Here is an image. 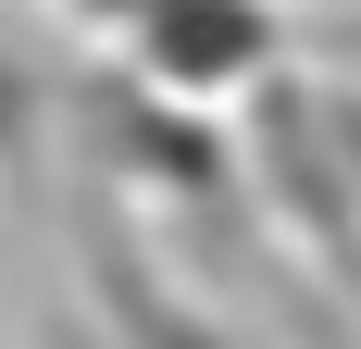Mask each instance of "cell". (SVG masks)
Returning <instances> with one entry per match:
<instances>
[{
  "label": "cell",
  "instance_id": "cell-1",
  "mask_svg": "<svg viewBox=\"0 0 361 349\" xmlns=\"http://www.w3.org/2000/svg\"><path fill=\"white\" fill-rule=\"evenodd\" d=\"M250 200L274 212V237L312 262V275H336L361 300V162H349V138H336V88H299L287 63L250 88Z\"/></svg>",
  "mask_w": 361,
  "mask_h": 349
},
{
  "label": "cell",
  "instance_id": "cell-2",
  "mask_svg": "<svg viewBox=\"0 0 361 349\" xmlns=\"http://www.w3.org/2000/svg\"><path fill=\"white\" fill-rule=\"evenodd\" d=\"M75 112V162L100 174V187H137V200H175V212H212L224 187H237V138H224L200 100H162L149 75L100 63L63 88Z\"/></svg>",
  "mask_w": 361,
  "mask_h": 349
},
{
  "label": "cell",
  "instance_id": "cell-3",
  "mask_svg": "<svg viewBox=\"0 0 361 349\" xmlns=\"http://www.w3.org/2000/svg\"><path fill=\"white\" fill-rule=\"evenodd\" d=\"M274 63L287 50H274V13L262 0H149L137 37H125V75H149L162 100H200V112L224 88H262Z\"/></svg>",
  "mask_w": 361,
  "mask_h": 349
},
{
  "label": "cell",
  "instance_id": "cell-4",
  "mask_svg": "<svg viewBox=\"0 0 361 349\" xmlns=\"http://www.w3.org/2000/svg\"><path fill=\"white\" fill-rule=\"evenodd\" d=\"M75 237H87V300H100L112 349H250L224 312H200V300H187V287L125 237V212H112L100 187H87V225H75Z\"/></svg>",
  "mask_w": 361,
  "mask_h": 349
},
{
  "label": "cell",
  "instance_id": "cell-5",
  "mask_svg": "<svg viewBox=\"0 0 361 349\" xmlns=\"http://www.w3.org/2000/svg\"><path fill=\"white\" fill-rule=\"evenodd\" d=\"M50 150H63V75L0 37V200H13V212H37Z\"/></svg>",
  "mask_w": 361,
  "mask_h": 349
},
{
  "label": "cell",
  "instance_id": "cell-6",
  "mask_svg": "<svg viewBox=\"0 0 361 349\" xmlns=\"http://www.w3.org/2000/svg\"><path fill=\"white\" fill-rule=\"evenodd\" d=\"M63 13H75V25H87V37H112V50H125V37H137V13H149V0H63Z\"/></svg>",
  "mask_w": 361,
  "mask_h": 349
}]
</instances>
